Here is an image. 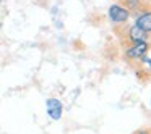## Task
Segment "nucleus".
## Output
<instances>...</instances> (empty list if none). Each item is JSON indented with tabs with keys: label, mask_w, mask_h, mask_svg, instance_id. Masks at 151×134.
Returning <instances> with one entry per match:
<instances>
[{
	"label": "nucleus",
	"mask_w": 151,
	"mask_h": 134,
	"mask_svg": "<svg viewBox=\"0 0 151 134\" xmlns=\"http://www.w3.org/2000/svg\"><path fill=\"white\" fill-rule=\"evenodd\" d=\"M107 16L109 20H111V23L114 24H124L125 21L130 18V10H128L127 7H124V5H111L107 10Z\"/></svg>",
	"instance_id": "nucleus-1"
},
{
	"label": "nucleus",
	"mask_w": 151,
	"mask_h": 134,
	"mask_svg": "<svg viewBox=\"0 0 151 134\" xmlns=\"http://www.w3.org/2000/svg\"><path fill=\"white\" fill-rule=\"evenodd\" d=\"M135 26H138L140 29H143L146 34L151 33V10L150 11H143L140 16H137Z\"/></svg>",
	"instance_id": "nucleus-5"
},
{
	"label": "nucleus",
	"mask_w": 151,
	"mask_h": 134,
	"mask_svg": "<svg viewBox=\"0 0 151 134\" xmlns=\"http://www.w3.org/2000/svg\"><path fill=\"white\" fill-rule=\"evenodd\" d=\"M137 134H151V131H146V129H143V131H140V133H137Z\"/></svg>",
	"instance_id": "nucleus-7"
},
{
	"label": "nucleus",
	"mask_w": 151,
	"mask_h": 134,
	"mask_svg": "<svg viewBox=\"0 0 151 134\" xmlns=\"http://www.w3.org/2000/svg\"><path fill=\"white\" fill-rule=\"evenodd\" d=\"M0 26H2V24H0Z\"/></svg>",
	"instance_id": "nucleus-10"
},
{
	"label": "nucleus",
	"mask_w": 151,
	"mask_h": 134,
	"mask_svg": "<svg viewBox=\"0 0 151 134\" xmlns=\"http://www.w3.org/2000/svg\"><path fill=\"white\" fill-rule=\"evenodd\" d=\"M128 40H130L132 44H135V42H146L148 40V34L145 33L143 29H140L138 26H132L130 29H128Z\"/></svg>",
	"instance_id": "nucleus-4"
},
{
	"label": "nucleus",
	"mask_w": 151,
	"mask_h": 134,
	"mask_svg": "<svg viewBox=\"0 0 151 134\" xmlns=\"http://www.w3.org/2000/svg\"><path fill=\"white\" fill-rule=\"evenodd\" d=\"M46 108H47V115L50 120H60L62 118V111H63V105L59 99H47L46 100Z\"/></svg>",
	"instance_id": "nucleus-3"
},
{
	"label": "nucleus",
	"mask_w": 151,
	"mask_h": 134,
	"mask_svg": "<svg viewBox=\"0 0 151 134\" xmlns=\"http://www.w3.org/2000/svg\"><path fill=\"white\" fill-rule=\"evenodd\" d=\"M0 2H2V0H0Z\"/></svg>",
	"instance_id": "nucleus-9"
},
{
	"label": "nucleus",
	"mask_w": 151,
	"mask_h": 134,
	"mask_svg": "<svg viewBox=\"0 0 151 134\" xmlns=\"http://www.w3.org/2000/svg\"><path fill=\"white\" fill-rule=\"evenodd\" d=\"M148 49H150V44L148 42H135V44H132L130 47H127L125 55L130 60H141L146 55Z\"/></svg>",
	"instance_id": "nucleus-2"
},
{
	"label": "nucleus",
	"mask_w": 151,
	"mask_h": 134,
	"mask_svg": "<svg viewBox=\"0 0 151 134\" xmlns=\"http://www.w3.org/2000/svg\"><path fill=\"white\" fill-rule=\"evenodd\" d=\"M141 63H143V65L148 68V71L151 73V60H150V58H146V57H143V58H141Z\"/></svg>",
	"instance_id": "nucleus-6"
},
{
	"label": "nucleus",
	"mask_w": 151,
	"mask_h": 134,
	"mask_svg": "<svg viewBox=\"0 0 151 134\" xmlns=\"http://www.w3.org/2000/svg\"><path fill=\"white\" fill-rule=\"evenodd\" d=\"M150 105H151V99H150Z\"/></svg>",
	"instance_id": "nucleus-8"
}]
</instances>
